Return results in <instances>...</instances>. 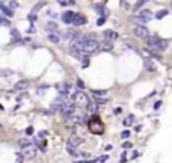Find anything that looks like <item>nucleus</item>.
<instances>
[{
    "mask_svg": "<svg viewBox=\"0 0 172 163\" xmlns=\"http://www.w3.org/2000/svg\"><path fill=\"white\" fill-rule=\"evenodd\" d=\"M145 44L147 47L153 51V53H160V51H164L168 49V41L166 39H162L158 38L157 35H149L147 39H145Z\"/></svg>",
    "mask_w": 172,
    "mask_h": 163,
    "instance_id": "obj_1",
    "label": "nucleus"
},
{
    "mask_svg": "<svg viewBox=\"0 0 172 163\" xmlns=\"http://www.w3.org/2000/svg\"><path fill=\"white\" fill-rule=\"evenodd\" d=\"M88 128L91 133H95V134H101L104 131V124L103 121L97 116V115H94L89 121H88Z\"/></svg>",
    "mask_w": 172,
    "mask_h": 163,
    "instance_id": "obj_2",
    "label": "nucleus"
},
{
    "mask_svg": "<svg viewBox=\"0 0 172 163\" xmlns=\"http://www.w3.org/2000/svg\"><path fill=\"white\" fill-rule=\"evenodd\" d=\"M153 18H154V15H153V12H151L149 9H142L134 18H131V20H134L139 26H145V23L151 21Z\"/></svg>",
    "mask_w": 172,
    "mask_h": 163,
    "instance_id": "obj_3",
    "label": "nucleus"
},
{
    "mask_svg": "<svg viewBox=\"0 0 172 163\" xmlns=\"http://www.w3.org/2000/svg\"><path fill=\"white\" fill-rule=\"evenodd\" d=\"M100 47V44L95 39H92L91 36H85V44H83V51L85 53H94Z\"/></svg>",
    "mask_w": 172,
    "mask_h": 163,
    "instance_id": "obj_4",
    "label": "nucleus"
},
{
    "mask_svg": "<svg viewBox=\"0 0 172 163\" xmlns=\"http://www.w3.org/2000/svg\"><path fill=\"white\" fill-rule=\"evenodd\" d=\"M72 101H74V104L80 106V107H88L91 103H89V98L88 95H86L85 92H76L74 98H72Z\"/></svg>",
    "mask_w": 172,
    "mask_h": 163,
    "instance_id": "obj_5",
    "label": "nucleus"
},
{
    "mask_svg": "<svg viewBox=\"0 0 172 163\" xmlns=\"http://www.w3.org/2000/svg\"><path fill=\"white\" fill-rule=\"evenodd\" d=\"M133 33H134V36L142 38V39H147L149 36V30L145 26H139V24H134L133 26Z\"/></svg>",
    "mask_w": 172,
    "mask_h": 163,
    "instance_id": "obj_6",
    "label": "nucleus"
},
{
    "mask_svg": "<svg viewBox=\"0 0 172 163\" xmlns=\"http://www.w3.org/2000/svg\"><path fill=\"white\" fill-rule=\"evenodd\" d=\"M61 113L63 115L65 118H71L72 115H74V104H72V103H65L63 107H62V110H61Z\"/></svg>",
    "mask_w": 172,
    "mask_h": 163,
    "instance_id": "obj_7",
    "label": "nucleus"
},
{
    "mask_svg": "<svg viewBox=\"0 0 172 163\" xmlns=\"http://www.w3.org/2000/svg\"><path fill=\"white\" fill-rule=\"evenodd\" d=\"M36 153H38V149H36L33 145L24 148V149H21V155H23L24 159H32V157H35Z\"/></svg>",
    "mask_w": 172,
    "mask_h": 163,
    "instance_id": "obj_8",
    "label": "nucleus"
},
{
    "mask_svg": "<svg viewBox=\"0 0 172 163\" xmlns=\"http://www.w3.org/2000/svg\"><path fill=\"white\" fill-rule=\"evenodd\" d=\"M74 17H76V12L72 11H67L62 14V21L65 24H72V21H74Z\"/></svg>",
    "mask_w": 172,
    "mask_h": 163,
    "instance_id": "obj_9",
    "label": "nucleus"
},
{
    "mask_svg": "<svg viewBox=\"0 0 172 163\" xmlns=\"http://www.w3.org/2000/svg\"><path fill=\"white\" fill-rule=\"evenodd\" d=\"M45 30H47L48 33H51V35H57L59 32V26L55 23V21H48L47 24H45Z\"/></svg>",
    "mask_w": 172,
    "mask_h": 163,
    "instance_id": "obj_10",
    "label": "nucleus"
},
{
    "mask_svg": "<svg viewBox=\"0 0 172 163\" xmlns=\"http://www.w3.org/2000/svg\"><path fill=\"white\" fill-rule=\"evenodd\" d=\"M83 142H85V140L80 138V136H77V134H72L71 138H70V140H68V144H67V145H71V147L77 148L78 145H82Z\"/></svg>",
    "mask_w": 172,
    "mask_h": 163,
    "instance_id": "obj_11",
    "label": "nucleus"
},
{
    "mask_svg": "<svg viewBox=\"0 0 172 163\" xmlns=\"http://www.w3.org/2000/svg\"><path fill=\"white\" fill-rule=\"evenodd\" d=\"M0 11H2V14H3L5 17H8V18H12V17H14V9H9L8 6H6L5 2L0 3Z\"/></svg>",
    "mask_w": 172,
    "mask_h": 163,
    "instance_id": "obj_12",
    "label": "nucleus"
},
{
    "mask_svg": "<svg viewBox=\"0 0 172 163\" xmlns=\"http://www.w3.org/2000/svg\"><path fill=\"white\" fill-rule=\"evenodd\" d=\"M143 65L147 68V71H156L157 70V64L153 59H143Z\"/></svg>",
    "mask_w": 172,
    "mask_h": 163,
    "instance_id": "obj_13",
    "label": "nucleus"
},
{
    "mask_svg": "<svg viewBox=\"0 0 172 163\" xmlns=\"http://www.w3.org/2000/svg\"><path fill=\"white\" fill-rule=\"evenodd\" d=\"M103 36H104V39H107V41H113V39L118 38V33L115 30H104Z\"/></svg>",
    "mask_w": 172,
    "mask_h": 163,
    "instance_id": "obj_14",
    "label": "nucleus"
},
{
    "mask_svg": "<svg viewBox=\"0 0 172 163\" xmlns=\"http://www.w3.org/2000/svg\"><path fill=\"white\" fill-rule=\"evenodd\" d=\"M86 23V17L80 15V14H76V17H74V21H72V24L74 26H83Z\"/></svg>",
    "mask_w": 172,
    "mask_h": 163,
    "instance_id": "obj_15",
    "label": "nucleus"
},
{
    "mask_svg": "<svg viewBox=\"0 0 172 163\" xmlns=\"http://www.w3.org/2000/svg\"><path fill=\"white\" fill-rule=\"evenodd\" d=\"M100 49H101L103 51H110L112 49H113V44H112V41L104 39L103 42H101V45H100Z\"/></svg>",
    "mask_w": 172,
    "mask_h": 163,
    "instance_id": "obj_16",
    "label": "nucleus"
},
{
    "mask_svg": "<svg viewBox=\"0 0 172 163\" xmlns=\"http://www.w3.org/2000/svg\"><path fill=\"white\" fill-rule=\"evenodd\" d=\"M26 88H27V82L26 80H20V82H17V83L14 85V91H24Z\"/></svg>",
    "mask_w": 172,
    "mask_h": 163,
    "instance_id": "obj_17",
    "label": "nucleus"
},
{
    "mask_svg": "<svg viewBox=\"0 0 172 163\" xmlns=\"http://www.w3.org/2000/svg\"><path fill=\"white\" fill-rule=\"evenodd\" d=\"M67 151H68V154L71 155V157H80V154L82 153H78L77 151V148H74V147H71V145H67Z\"/></svg>",
    "mask_w": 172,
    "mask_h": 163,
    "instance_id": "obj_18",
    "label": "nucleus"
},
{
    "mask_svg": "<svg viewBox=\"0 0 172 163\" xmlns=\"http://www.w3.org/2000/svg\"><path fill=\"white\" fill-rule=\"evenodd\" d=\"M95 12L97 14H100L101 17H107V9L104 8V5H95Z\"/></svg>",
    "mask_w": 172,
    "mask_h": 163,
    "instance_id": "obj_19",
    "label": "nucleus"
},
{
    "mask_svg": "<svg viewBox=\"0 0 172 163\" xmlns=\"http://www.w3.org/2000/svg\"><path fill=\"white\" fill-rule=\"evenodd\" d=\"M18 145H20V148H21V149H24V148H27V147H32V145H33V140H29V139H20V140H18Z\"/></svg>",
    "mask_w": 172,
    "mask_h": 163,
    "instance_id": "obj_20",
    "label": "nucleus"
},
{
    "mask_svg": "<svg viewBox=\"0 0 172 163\" xmlns=\"http://www.w3.org/2000/svg\"><path fill=\"white\" fill-rule=\"evenodd\" d=\"M133 122H134V115H128V116L122 121V124L125 127H130V125H133Z\"/></svg>",
    "mask_w": 172,
    "mask_h": 163,
    "instance_id": "obj_21",
    "label": "nucleus"
},
{
    "mask_svg": "<svg viewBox=\"0 0 172 163\" xmlns=\"http://www.w3.org/2000/svg\"><path fill=\"white\" fill-rule=\"evenodd\" d=\"M168 14H169V9H160V11H158V12L156 14V15H154V17H156L157 20H162L163 17H166Z\"/></svg>",
    "mask_w": 172,
    "mask_h": 163,
    "instance_id": "obj_22",
    "label": "nucleus"
},
{
    "mask_svg": "<svg viewBox=\"0 0 172 163\" xmlns=\"http://www.w3.org/2000/svg\"><path fill=\"white\" fill-rule=\"evenodd\" d=\"M47 39L50 41V42H53V44H59V42H61V38H59L57 35H51V33L47 35Z\"/></svg>",
    "mask_w": 172,
    "mask_h": 163,
    "instance_id": "obj_23",
    "label": "nucleus"
},
{
    "mask_svg": "<svg viewBox=\"0 0 172 163\" xmlns=\"http://www.w3.org/2000/svg\"><path fill=\"white\" fill-rule=\"evenodd\" d=\"M106 95H107V91H104V89H95L94 91V97H103V98H106Z\"/></svg>",
    "mask_w": 172,
    "mask_h": 163,
    "instance_id": "obj_24",
    "label": "nucleus"
},
{
    "mask_svg": "<svg viewBox=\"0 0 172 163\" xmlns=\"http://www.w3.org/2000/svg\"><path fill=\"white\" fill-rule=\"evenodd\" d=\"M94 103H95L97 106H101V104H106V103H107V98H103V97H95V100H94Z\"/></svg>",
    "mask_w": 172,
    "mask_h": 163,
    "instance_id": "obj_25",
    "label": "nucleus"
},
{
    "mask_svg": "<svg viewBox=\"0 0 172 163\" xmlns=\"http://www.w3.org/2000/svg\"><path fill=\"white\" fill-rule=\"evenodd\" d=\"M11 35L14 36V39L17 41V42H20V41H21V38H20V33H18L17 29H12V30H11Z\"/></svg>",
    "mask_w": 172,
    "mask_h": 163,
    "instance_id": "obj_26",
    "label": "nucleus"
},
{
    "mask_svg": "<svg viewBox=\"0 0 172 163\" xmlns=\"http://www.w3.org/2000/svg\"><path fill=\"white\" fill-rule=\"evenodd\" d=\"M86 109H88V110H89L91 113H95V112L98 110V106H97L95 103H91V104H89L88 107H86Z\"/></svg>",
    "mask_w": 172,
    "mask_h": 163,
    "instance_id": "obj_27",
    "label": "nucleus"
},
{
    "mask_svg": "<svg viewBox=\"0 0 172 163\" xmlns=\"http://www.w3.org/2000/svg\"><path fill=\"white\" fill-rule=\"evenodd\" d=\"M0 23H2V26H11V21L8 20V17H5V15L0 17Z\"/></svg>",
    "mask_w": 172,
    "mask_h": 163,
    "instance_id": "obj_28",
    "label": "nucleus"
},
{
    "mask_svg": "<svg viewBox=\"0 0 172 163\" xmlns=\"http://www.w3.org/2000/svg\"><path fill=\"white\" fill-rule=\"evenodd\" d=\"M59 6H71V5H74V2H65V0H59Z\"/></svg>",
    "mask_w": 172,
    "mask_h": 163,
    "instance_id": "obj_29",
    "label": "nucleus"
},
{
    "mask_svg": "<svg viewBox=\"0 0 172 163\" xmlns=\"http://www.w3.org/2000/svg\"><path fill=\"white\" fill-rule=\"evenodd\" d=\"M27 18H29V21H30L32 24H33V23H35V20H36V15H35L33 12H30L29 15H27Z\"/></svg>",
    "mask_w": 172,
    "mask_h": 163,
    "instance_id": "obj_30",
    "label": "nucleus"
},
{
    "mask_svg": "<svg viewBox=\"0 0 172 163\" xmlns=\"http://www.w3.org/2000/svg\"><path fill=\"white\" fill-rule=\"evenodd\" d=\"M104 23H106V17H100L97 20V26H103Z\"/></svg>",
    "mask_w": 172,
    "mask_h": 163,
    "instance_id": "obj_31",
    "label": "nucleus"
},
{
    "mask_svg": "<svg viewBox=\"0 0 172 163\" xmlns=\"http://www.w3.org/2000/svg\"><path fill=\"white\" fill-rule=\"evenodd\" d=\"M9 5V8H12V9H15L17 6H18V2H15V0H11V2L8 3Z\"/></svg>",
    "mask_w": 172,
    "mask_h": 163,
    "instance_id": "obj_32",
    "label": "nucleus"
},
{
    "mask_svg": "<svg viewBox=\"0 0 172 163\" xmlns=\"http://www.w3.org/2000/svg\"><path fill=\"white\" fill-rule=\"evenodd\" d=\"M121 138H122V139H127V138H130V131H128V130H124V131L121 133Z\"/></svg>",
    "mask_w": 172,
    "mask_h": 163,
    "instance_id": "obj_33",
    "label": "nucleus"
},
{
    "mask_svg": "<svg viewBox=\"0 0 172 163\" xmlns=\"http://www.w3.org/2000/svg\"><path fill=\"white\" fill-rule=\"evenodd\" d=\"M77 86L80 88V89H85V83H83V82H82L80 79H77Z\"/></svg>",
    "mask_w": 172,
    "mask_h": 163,
    "instance_id": "obj_34",
    "label": "nucleus"
},
{
    "mask_svg": "<svg viewBox=\"0 0 172 163\" xmlns=\"http://www.w3.org/2000/svg\"><path fill=\"white\" fill-rule=\"evenodd\" d=\"M162 101H157V103H154V110H158V109H160L162 107Z\"/></svg>",
    "mask_w": 172,
    "mask_h": 163,
    "instance_id": "obj_35",
    "label": "nucleus"
},
{
    "mask_svg": "<svg viewBox=\"0 0 172 163\" xmlns=\"http://www.w3.org/2000/svg\"><path fill=\"white\" fill-rule=\"evenodd\" d=\"M98 160H77V163H97Z\"/></svg>",
    "mask_w": 172,
    "mask_h": 163,
    "instance_id": "obj_36",
    "label": "nucleus"
},
{
    "mask_svg": "<svg viewBox=\"0 0 172 163\" xmlns=\"http://www.w3.org/2000/svg\"><path fill=\"white\" fill-rule=\"evenodd\" d=\"M23 159H24V157L21 155V153H18V154H17V163H21V162H23Z\"/></svg>",
    "mask_w": 172,
    "mask_h": 163,
    "instance_id": "obj_37",
    "label": "nucleus"
},
{
    "mask_svg": "<svg viewBox=\"0 0 172 163\" xmlns=\"http://www.w3.org/2000/svg\"><path fill=\"white\" fill-rule=\"evenodd\" d=\"M26 133H27V134H33V127H27V128H26Z\"/></svg>",
    "mask_w": 172,
    "mask_h": 163,
    "instance_id": "obj_38",
    "label": "nucleus"
},
{
    "mask_svg": "<svg viewBox=\"0 0 172 163\" xmlns=\"http://www.w3.org/2000/svg\"><path fill=\"white\" fill-rule=\"evenodd\" d=\"M143 5H145V2H136L134 3V9H137L139 6H143Z\"/></svg>",
    "mask_w": 172,
    "mask_h": 163,
    "instance_id": "obj_39",
    "label": "nucleus"
},
{
    "mask_svg": "<svg viewBox=\"0 0 172 163\" xmlns=\"http://www.w3.org/2000/svg\"><path fill=\"white\" fill-rule=\"evenodd\" d=\"M107 159H109V155H103V157H100V159H98V162H100V163H103V162H106Z\"/></svg>",
    "mask_w": 172,
    "mask_h": 163,
    "instance_id": "obj_40",
    "label": "nucleus"
},
{
    "mask_svg": "<svg viewBox=\"0 0 172 163\" xmlns=\"http://www.w3.org/2000/svg\"><path fill=\"white\" fill-rule=\"evenodd\" d=\"M88 65H89V59H86V60H83V62H82V66L83 68H86Z\"/></svg>",
    "mask_w": 172,
    "mask_h": 163,
    "instance_id": "obj_41",
    "label": "nucleus"
},
{
    "mask_svg": "<svg viewBox=\"0 0 172 163\" xmlns=\"http://www.w3.org/2000/svg\"><path fill=\"white\" fill-rule=\"evenodd\" d=\"M131 147V142H124L122 144V148H130Z\"/></svg>",
    "mask_w": 172,
    "mask_h": 163,
    "instance_id": "obj_42",
    "label": "nucleus"
},
{
    "mask_svg": "<svg viewBox=\"0 0 172 163\" xmlns=\"http://www.w3.org/2000/svg\"><path fill=\"white\" fill-rule=\"evenodd\" d=\"M115 113H116V115L122 113V107H116V109H115Z\"/></svg>",
    "mask_w": 172,
    "mask_h": 163,
    "instance_id": "obj_43",
    "label": "nucleus"
},
{
    "mask_svg": "<svg viewBox=\"0 0 172 163\" xmlns=\"http://www.w3.org/2000/svg\"><path fill=\"white\" fill-rule=\"evenodd\" d=\"M44 136H47V131H39V138H44Z\"/></svg>",
    "mask_w": 172,
    "mask_h": 163,
    "instance_id": "obj_44",
    "label": "nucleus"
},
{
    "mask_svg": "<svg viewBox=\"0 0 172 163\" xmlns=\"http://www.w3.org/2000/svg\"><path fill=\"white\" fill-rule=\"evenodd\" d=\"M33 32H35V26L32 24V26H30V29H29V33H33Z\"/></svg>",
    "mask_w": 172,
    "mask_h": 163,
    "instance_id": "obj_45",
    "label": "nucleus"
},
{
    "mask_svg": "<svg viewBox=\"0 0 172 163\" xmlns=\"http://www.w3.org/2000/svg\"><path fill=\"white\" fill-rule=\"evenodd\" d=\"M137 155H139V153H137V151H134V154H133V155H131V159H136V157H137Z\"/></svg>",
    "mask_w": 172,
    "mask_h": 163,
    "instance_id": "obj_46",
    "label": "nucleus"
}]
</instances>
